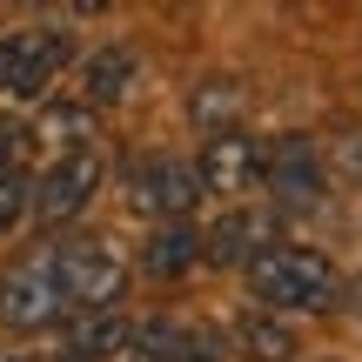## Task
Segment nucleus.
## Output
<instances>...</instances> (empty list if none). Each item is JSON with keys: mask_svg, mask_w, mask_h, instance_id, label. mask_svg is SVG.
<instances>
[{"mask_svg": "<svg viewBox=\"0 0 362 362\" xmlns=\"http://www.w3.org/2000/svg\"><path fill=\"white\" fill-rule=\"evenodd\" d=\"M248 288L255 302L269 309H302V315H322L342 302V275L322 248H296V242H275L248 262Z\"/></svg>", "mask_w": 362, "mask_h": 362, "instance_id": "nucleus-1", "label": "nucleus"}, {"mask_svg": "<svg viewBox=\"0 0 362 362\" xmlns=\"http://www.w3.org/2000/svg\"><path fill=\"white\" fill-rule=\"evenodd\" d=\"M40 255H47V269H54L67 322H74V315H107L121 302V288H128V262L107 242H47Z\"/></svg>", "mask_w": 362, "mask_h": 362, "instance_id": "nucleus-2", "label": "nucleus"}, {"mask_svg": "<svg viewBox=\"0 0 362 362\" xmlns=\"http://www.w3.org/2000/svg\"><path fill=\"white\" fill-rule=\"evenodd\" d=\"M67 54H74V40L61 27H13V34H0V94H13V101L47 94V81L67 67Z\"/></svg>", "mask_w": 362, "mask_h": 362, "instance_id": "nucleus-3", "label": "nucleus"}, {"mask_svg": "<svg viewBox=\"0 0 362 362\" xmlns=\"http://www.w3.org/2000/svg\"><path fill=\"white\" fill-rule=\"evenodd\" d=\"M194 202H202V175H194V161H181V155H141L128 168V208L148 215L155 228H161V221H188Z\"/></svg>", "mask_w": 362, "mask_h": 362, "instance_id": "nucleus-4", "label": "nucleus"}, {"mask_svg": "<svg viewBox=\"0 0 362 362\" xmlns=\"http://www.w3.org/2000/svg\"><path fill=\"white\" fill-rule=\"evenodd\" d=\"M262 188H269L275 208H322L329 194V175H322V155H315L309 134H282V141L262 148Z\"/></svg>", "mask_w": 362, "mask_h": 362, "instance_id": "nucleus-5", "label": "nucleus"}, {"mask_svg": "<svg viewBox=\"0 0 362 362\" xmlns=\"http://www.w3.org/2000/svg\"><path fill=\"white\" fill-rule=\"evenodd\" d=\"M61 315H67V309H61V288H54V269H47L40 248L0 275V322H7L13 336H34V329L61 322Z\"/></svg>", "mask_w": 362, "mask_h": 362, "instance_id": "nucleus-6", "label": "nucleus"}, {"mask_svg": "<svg viewBox=\"0 0 362 362\" xmlns=\"http://www.w3.org/2000/svg\"><path fill=\"white\" fill-rule=\"evenodd\" d=\"M228 342L208 322H181V315H155V322H134L128 362H221Z\"/></svg>", "mask_w": 362, "mask_h": 362, "instance_id": "nucleus-7", "label": "nucleus"}, {"mask_svg": "<svg viewBox=\"0 0 362 362\" xmlns=\"http://www.w3.org/2000/svg\"><path fill=\"white\" fill-rule=\"evenodd\" d=\"M94 188H101V155H61L47 161V175L34 181V215L40 221H74L81 208L94 202Z\"/></svg>", "mask_w": 362, "mask_h": 362, "instance_id": "nucleus-8", "label": "nucleus"}, {"mask_svg": "<svg viewBox=\"0 0 362 362\" xmlns=\"http://www.w3.org/2000/svg\"><path fill=\"white\" fill-rule=\"evenodd\" d=\"M194 175H202V194H248L262 181V141H248V134H215V141H202V161H194Z\"/></svg>", "mask_w": 362, "mask_h": 362, "instance_id": "nucleus-9", "label": "nucleus"}, {"mask_svg": "<svg viewBox=\"0 0 362 362\" xmlns=\"http://www.w3.org/2000/svg\"><path fill=\"white\" fill-rule=\"evenodd\" d=\"M262 248H275V221L255 215V208H228V215L202 235V262H215V269H235V262L248 269Z\"/></svg>", "mask_w": 362, "mask_h": 362, "instance_id": "nucleus-10", "label": "nucleus"}, {"mask_svg": "<svg viewBox=\"0 0 362 362\" xmlns=\"http://www.w3.org/2000/svg\"><path fill=\"white\" fill-rule=\"evenodd\" d=\"M188 115H194V128L215 141V134H242V115H248V88L242 81H202L194 88V101H188Z\"/></svg>", "mask_w": 362, "mask_h": 362, "instance_id": "nucleus-11", "label": "nucleus"}, {"mask_svg": "<svg viewBox=\"0 0 362 362\" xmlns=\"http://www.w3.org/2000/svg\"><path fill=\"white\" fill-rule=\"evenodd\" d=\"M141 269L155 275V282H175V275L202 269V235H194L188 221H161V228L148 235V248H141Z\"/></svg>", "mask_w": 362, "mask_h": 362, "instance_id": "nucleus-12", "label": "nucleus"}, {"mask_svg": "<svg viewBox=\"0 0 362 362\" xmlns=\"http://www.w3.org/2000/svg\"><path fill=\"white\" fill-rule=\"evenodd\" d=\"M134 67H141V61H134V47H121V40H115V47H101L88 67H81V107L121 101V94L134 88Z\"/></svg>", "mask_w": 362, "mask_h": 362, "instance_id": "nucleus-13", "label": "nucleus"}, {"mask_svg": "<svg viewBox=\"0 0 362 362\" xmlns=\"http://www.w3.org/2000/svg\"><path fill=\"white\" fill-rule=\"evenodd\" d=\"M134 322H121L115 309L107 315H74L67 322V362H101V356H128Z\"/></svg>", "mask_w": 362, "mask_h": 362, "instance_id": "nucleus-14", "label": "nucleus"}, {"mask_svg": "<svg viewBox=\"0 0 362 362\" xmlns=\"http://www.w3.org/2000/svg\"><path fill=\"white\" fill-rule=\"evenodd\" d=\"M235 349L248 362H288L296 356V329L275 322L269 309H248V315H235Z\"/></svg>", "mask_w": 362, "mask_h": 362, "instance_id": "nucleus-15", "label": "nucleus"}, {"mask_svg": "<svg viewBox=\"0 0 362 362\" xmlns=\"http://www.w3.org/2000/svg\"><path fill=\"white\" fill-rule=\"evenodd\" d=\"M34 141H47L54 161L61 155H88L94 148V107H47V115L34 121Z\"/></svg>", "mask_w": 362, "mask_h": 362, "instance_id": "nucleus-16", "label": "nucleus"}, {"mask_svg": "<svg viewBox=\"0 0 362 362\" xmlns=\"http://www.w3.org/2000/svg\"><path fill=\"white\" fill-rule=\"evenodd\" d=\"M27 148H34V128H27V121H13V115H0V175H21Z\"/></svg>", "mask_w": 362, "mask_h": 362, "instance_id": "nucleus-17", "label": "nucleus"}, {"mask_svg": "<svg viewBox=\"0 0 362 362\" xmlns=\"http://www.w3.org/2000/svg\"><path fill=\"white\" fill-rule=\"evenodd\" d=\"M27 208H34V181L27 175H0V228H21Z\"/></svg>", "mask_w": 362, "mask_h": 362, "instance_id": "nucleus-18", "label": "nucleus"}, {"mask_svg": "<svg viewBox=\"0 0 362 362\" xmlns=\"http://www.w3.org/2000/svg\"><path fill=\"white\" fill-rule=\"evenodd\" d=\"M342 302H349V315H356V322H362V275H356V282H349V288H342Z\"/></svg>", "mask_w": 362, "mask_h": 362, "instance_id": "nucleus-19", "label": "nucleus"}, {"mask_svg": "<svg viewBox=\"0 0 362 362\" xmlns=\"http://www.w3.org/2000/svg\"><path fill=\"white\" fill-rule=\"evenodd\" d=\"M315 362H336V356H315Z\"/></svg>", "mask_w": 362, "mask_h": 362, "instance_id": "nucleus-20", "label": "nucleus"}]
</instances>
